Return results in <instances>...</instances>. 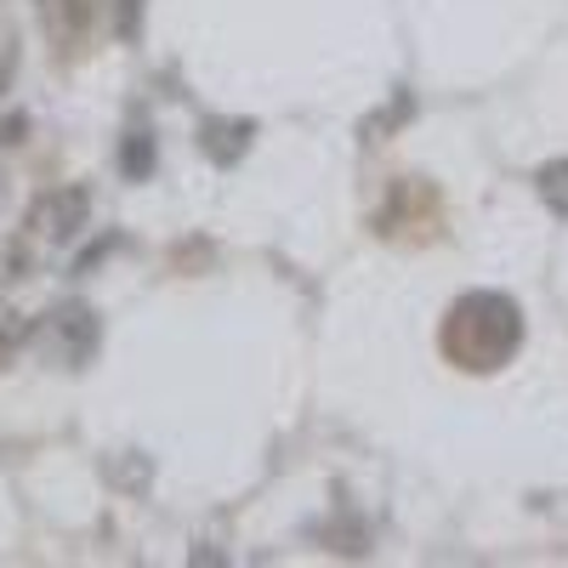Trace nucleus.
Returning a JSON list of instances; mask_svg holds the SVG:
<instances>
[{"mask_svg": "<svg viewBox=\"0 0 568 568\" xmlns=\"http://www.w3.org/2000/svg\"><path fill=\"white\" fill-rule=\"evenodd\" d=\"M517 342H524V318H517V307L495 291L455 302V313L444 324V353L466 369H495Z\"/></svg>", "mask_w": 568, "mask_h": 568, "instance_id": "f257e3e1", "label": "nucleus"}]
</instances>
